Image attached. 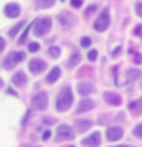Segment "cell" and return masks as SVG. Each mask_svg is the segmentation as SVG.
<instances>
[{"label":"cell","mask_w":142,"mask_h":147,"mask_svg":"<svg viewBox=\"0 0 142 147\" xmlns=\"http://www.w3.org/2000/svg\"><path fill=\"white\" fill-rule=\"evenodd\" d=\"M72 103H73L72 89L69 86L63 87V90L60 92V95L57 98V110H60V112H66V110L72 106Z\"/></svg>","instance_id":"obj_1"},{"label":"cell","mask_w":142,"mask_h":147,"mask_svg":"<svg viewBox=\"0 0 142 147\" xmlns=\"http://www.w3.org/2000/svg\"><path fill=\"white\" fill-rule=\"evenodd\" d=\"M52 26V20L49 17H41L38 20H34V34L35 37H43Z\"/></svg>","instance_id":"obj_2"},{"label":"cell","mask_w":142,"mask_h":147,"mask_svg":"<svg viewBox=\"0 0 142 147\" xmlns=\"http://www.w3.org/2000/svg\"><path fill=\"white\" fill-rule=\"evenodd\" d=\"M109 25H110V16H109V9L105 8V9H102V12L98 16L93 28H95V31H98V32H104L109 28Z\"/></svg>","instance_id":"obj_3"},{"label":"cell","mask_w":142,"mask_h":147,"mask_svg":"<svg viewBox=\"0 0 142 147\" xmlns=\"http://www.w3.org/2000/svg\"><path fill=\"white\" fill-rule=\"evenodd\" d=\"M32 106H34L37 110H46V107H48V95H46L44 92L37 94L34 98H32Z\"/></svg>","instance_id":"obj_4"},{"label":"cell","mask_w":142,"mask_h":147,"mask_svg":"<svg viewBox=\"0 0 142 147\" xmlns=\"http://www.w3.org/2000/svg\"><path fill=\"white\" fill-rule=\"evenodd\" d=\"M57 140L58 141H66V140H73V132H72V129L69 127V126H60L58 129H57Z\"/></svg>","instance_id":"obj_5"},{"label":"cell","mask_w":142,"mask_h":147,"mask_svg":"<svg viewBox=\"0 0 142 147\" xmlns=\"http://www.w3.org/2000/svg\"><path fill=\"white\" fill-rule=\"evenodd\" d=\"M81 142H82L86 147H98L99 142H101V133H99V132L92 133V135H89L87 138H84Z\"/></svg>","instance_id":"obj_6"},{"label":"cell","mask_w":142,"mask_h":147,"mask_svg":"<svg viewBox=\"0 0 142 147\" xmlns=\"http://www.w3.org/2000/svg\"><path fill=\"white\" fill-rule=\"evenodd\" d=\"M3 12H5V16L9 17V18H15V17L20 16V6H18L17 3H8L3 9Z\"/></svg>","instance_id":"obj_7"},{"label":"cell","mask_w":142,"mask_h":147,"mask_svg":"<svg viewBox=\"0 0 142 147\" xmlns=\"http://www.w3.org/2000/svg\"><path fill=\"white\" fill-rule=\"evenodd\" d=\"M122 135H124V132L121 127H109L107 129V140L109 141H118L122 138Z\"/></svg>","instance_id":"obj_8"},{"label":"cell","mask_w":142,"mask_h":147,"mask_svg":"<svg viewBox=\"0 0 142 147\" xmlns=\"http://www.w3.org/2000/svg\"><path fill=\"white\" fill-rule=\"evenodd\" d=\"M46 69V63L43 60H31L29 61V71L32 74H40Z\"/></svg>","instance_id":"obj_9"},{"label":"cell","mask_w":142,"mask_h":147,"mask_svg":"<svg viewBox=\"0 0 142 147\" xmlns=\"http://www.w3.org/2000/svg\"><path fill=\"white\" fill-rule=\"evenodd\" d=\"M95 107V103L89 98H84L81 100V103L78 104V109H76V113H82V112H89Z\"/></svg>","instance_id":"obj_10"},{"label":"cell","mask_w":142,"mask_h":147,"mask_svg":"<svg viewBox=\"0 0 142 147\" xmlns=\"http://www.w3.org/2000/svg\"><path fill=\"white\" fill-rule=\"evenodd\" d=\"M104 98L109 104H112V106H121L122 104V98L118 94H113V92H105Z\"/></svg>","instance_id":"obj_11"},{"label":"cell","mask_w":142,"mask_h":147,"mask_svg":"<svg viewBox=\"0 0 142 147\" xmlns=\"http://www.w3.org/2000/svg\"><path fill=\"white\" fill-rule=\"evenodd\" d=\"M12 83L15 86H18V87H23L27 83V78H26V75H25V72H17V74H14L12 75Z\"/></svg>","instance_id":"obj_12"},{"label":"cell","mask_w":142,"mask_h":147,"mask_svg":"<svg viewBox=\"0 0 142 147\" xmlns=\"http://www.w3.org/2000/svg\"><path fill=\"white\" fill-rule=\"evenodd\" d=\"M128 109L133 112V115H142V98L136 100V101H131L128 104Z\"/></svg>","instance_id":"obj_13"},{"label":"cell","mask_w":142,"mask_h":147,"mask_svg":"<svg viewBox=\"0 0 142 147\" xmlns=\"http://www.w3.org/2000/svg\"><path fill=\"white\" fill-rule=\"evenodd\" d=\"M58 22H60V25H61L64 29H69V28H70V25H72V18H70V16H69V14H66V12L60 14V16H58Z\"/></svg>","instance_id":"obj_14"},{"label":"cell","mask_w":142,"mask_h":147,"mask_svg":"<svg viewBox=\"0 0 142 147\" xmlns=\"http://www.w3.org/2000/svg\"><path fill=\"white\" fill-rule=\"evenodd\" d=\"M93 90H95V87L92 86V84H78V94L82 95V96L92 94Z\"/></svg>","instance_id":"obj_15"},{"label":"cell","mask_w":142,"mask_h":147,"mask_svg":"<svg viewBox=\"0 0 142 147\" xmlns=\"http://www.w3.org/2000/svg\"><path fill=\"white\" fill-rule=\"evenodd\" d=\"M60 75H61V69H60V67H54L52 71L49 72V75H48V83H55L60 78Z\"/></svg>","instance_id":"obj_16"},{"label":"cell","mask_w":142,"mask_h":147,"mask_svg":"<svg viewBox=\"0 0 142 147\" xmlns=\"http://www.w3.org/2000/svg\"><path fill=\"white\" fill-rule=\"evenodd\" d=\"M141 75V71L139 69H128L127 71V83H131V81H135L136 78H139Z\"/></svg>","instance_id":"obj_17"},{"label":"cell","mask_w":142,"mask_h":147,"mask_svg":"<svg viewBox=\"0 0 142 147\" xmlns=\"http://www.w3.org/2000/svg\"><path fill=\"white\" fill-rule=\"evenodd\" d=\"M75 126H76V129L80 132H86L87 129L92 127V123L90 121H84V119H78V121L75 123Z\"/></svg>","instance_id":"obj_18"},{"label":"cell","mask_w":142,"mask_h":147,"mask_svg":"<svg viewBox=\"0 0 142 147\" xmlns=\"http://www.w3.org/2000/svg\"><path fill=\"white\" fill-rule=\"evenodd\" d=\"M15 64H17V63L14 61V55H12V54H9L8 57L3 60V67H5V69H8V71H11V69L15 66Z\"/></svg>","instance_id":"obj_19"},{"label":"cell","mask_w":142,"mask_h":147,"mask_svg":"<svg viewBox=\"0 0 142 147\" xmlns=\"http://www.w3.org/2000/svg\"><path fill=\"white\" fill-rule=\"evenodd\" d=\"M54 2L55 0H35V3L38 8H49L54 5Z\"/></svg>","instance_id":"obj_20"},{"label":"cell","mask_w":142,"mask_h":147,"mask_svg":"<svg viewBox=\"0 0 142 147\" xmlns=\"http://www.w3.org/2000/svg\"><path fill=\"white\" fill-rule=\"evenodd\" d=\"M48 52H49V55H50V57H54V58H57V57H58V55H60V54H61V49H60V48H58V46H50V48H49V51H48Z\"/></svg>","instance_id":"obj_21"},{"label":"cell","mask_w":142,"mask_h":147,"mask_svg":"<svg viewBox=\"0 0 142 147\" xmlns=\"http://www.w3.org/2000/svg\"><path fill=\"white\" fill-rule=\"evenodd\" d=\"M78 63H80V52H78V51H75V52L72 54V57H70V61H69V64H70V66H76Z\"/></svg>","instance_id":"obj_22"},{"label":"cell","mask_w":142,"mask_h":147,"mask_svg":"<svg viewBox=\"0 0 142 147\" xmlns=\"http://www.w3.org/2000/svg\"><path fill=\"white\" fill-rule=\"evenodd\" d=\"M25 25H26L25 22H20V23H18V25H15V26H14L11 31H9V35H11V37H15V34H17V32L20 31V29H21V28L25 26Z\"/></svg>","instance_id":"obj_23"},{"label":"cell","mask_w":142,"mask_h":147,"mask_svg":"<svg viewBox=\"0 0 142 147\" xmlns=\"http://www.w3.org/2000/svg\"><path fill=\"white\" fill-rule=\"evenodd\" d=\"M90 45H92V40L89 38V37H82L81 38V46L82 48H89Z\"/></svg>","instance_id":"obj_24"},{"label":"cell","mask_w":142,"mask_h":147,"mask_svg":"<svg viewBox=\"0 0 142 147\" xmlns=\"http://www.w3.org/2000/svg\"><path fill=\"white\" fill-rule=\"evenodd\" d=\"M133 133L137 136V138H142V123L137 124V126L135 127V130H133Z\"/></svg>","instance_id":"obj_25"},{"label":"cell","mask_w":142,"mask_h":147,"mask_svg":"<svg viewBox=\"0 0 142 147\" xmlns=\"http://www.w3.org/2000/svg\"><path fill=\"white\" fill-rule=\"evenodd\" d=\"M29 26H31V25H29ZM29 26L26 28V29H25V32L21 34V37L18 38V45H23V43H25V40H26V37H27V31H29Z\"/></svg>","instance_id":"obj_26"},{"label":"cell","mask_w":142,"mask_h":147,"mask_svg":"<svg viewBox=\"0 0 142 147\" xmlns=\"http://www.w3.org/2000/svg\"><path fill=\"white\" fill-rule=\"evenodd\" d=\"M87 57H89V60H90V61H93V60H96V57H98V51L92 49L90 52H89V55H87Z\"/></svg>","instance_id":"obj_27"},{"label":"cell","mask_w":142,"mask_h":147,"mask_svg":"<svg viewBox=\"0 0 142 147\" xmlns=\"http://www.w3.org/2000/svg\"><path fill=\"white\" fill-rule=\"evenodd\" d=\"M96 8H98V6H96V5H92V6H89V8H87L86 9V16L87 17H89V16H92V14H93V11H96Z\"/></svg>","instance_id":"obj_28"},{"label":"cell","mask_w":142,"mask_h":147,"mask_svg":"<svg viewBox=\"0 0 142 147\" xmlns=\"http://www.w3.org/2000/svg\"><path fill=\"white\" fill-rule=\"evenodd\" d=\"M70 5L73 8H81L82 6V0H70Z\"/></svg>","instance_id":"obj_29"},{"label":"cell","mask_w":142,"mask_h":147,"mask_svg":"<svg viewBox=\"0 0 142 147\" xmlns=\"http://www.w3.org/2000/svg\"><path fill=\"white\" fill-rule=\"evenodd\" d=\"M38 49H40V45L38 43H31L29 45V51H31V52H37Z\"/></svg>","instance_id":"obj_30"},{"label":"cell","mask_w":142,"mask_h":147,"mask_svg":"<svg viewBox=\"0 0 142 147\" xmlns=\"http://www.w3.org/2000/svg\"><path fill=\"white\" fill-rule=\"evenodd\" d=\"M136 12H137V16L142 17V3H136Z\"/></svg>","instance_id":"obj_31"},{"label":"cell","mask_w":142,"mask_h":147,"mask_svg":"<svg viewBox=\"0 0 142 147\" xmlns=\"http://www.w3.org/2000/svg\"><path fill=\"white\" fill-rule=\"evenodd\" d=\"M121 51H122V48H121V46H118V48H115V51L112 52V57H118V55H119V52H121Z\"/></svg>","instance_id":"obj_32"},{"label":"cell","mask_w":142,"mask_h":147,"mask_svg":"<svg viewBox=\"0 0 142 147\" xmlns=\"http://www.w3.org/2000/svg\"><path fill=\"white\" fill-rule=\"evenodd\" d=\"M133 58H135V63H137V64L142 63V55L141 54H135V57H133Z\"/></svg>","instance_id":"obj_33"},{"label":"cell","mask_w":142,"mask_h":147,"mask_svg":"<svg viewBox=\"0 0 142 147\" xmlns=\"http://www.w3.org/2000/svg\"><path fill=\"white\" fill-rule=\"evenodd\" d=\"M50 135H52V133H50V130H46V132L43 133V141H48L49 138H50Z\"/></svg>","instance_id":"obj_34"},{"label":"cell","mask_w":142,"mask_h":147,"mask_svg":"<svg viewBox=\"0 0 142 147\" xmlns=\"http://www.w3.org/2000/svg\"><path fill=\"white\" fill-rule=\"evenodd\" d=\"M113 78H115V83H118V66L113 67Z\"/></svg>","instance_id":"obj_35"},{"label":"cell","mask_w":142,"mask_h":147,"mask_svg":"<svg viewBox=\"0 0 142 147\" xmlns=\"http://www.w3.org/2000/svg\"><path fill=\"white\" fill-rule=\"evenodd\" d=\"M3 49H5V40L2 38V37H0V52H2Z\"/></svg>","instance_id":"obj_36"},{"label":"cell","mask_w":142,"mask_h":147,"mask_svg":"<svg viewBox=\"0 0 142 147\" xmlns=\"http://www.w3.org/2000/svg\"><path fill=\"white\" fill-rule=\"evenodd\" d=\"M141 32H142V26H137L135 29V34H141Z\"/></svg>","instance_id":"obj_37"},{"label":"cell","mask_w":142,"mask_h":147,"mask_svg":"<svg viewBox=\"0 0 142 147\" xmlns=\"http://www.w3.org/2000/svg\"><path fill=\"white\" fill-rule=\"evenodd\" d=\"M115 147H127V146H115Z\"/></svg>","instance_id":"obj_38"},{"label":"cell","mask_w":142,"mask_h":147,"mask_svg":"<svg viewBox=\"0 0 142 147\" xmlns=\"http://www.w3.org/2000/svg\"><path fill=\"white\" fill-rule=\"evenodd\" d=\"M61 2H64V0H61Z\"/></svg>","instance_id":"obj_39"}]
</instances>
